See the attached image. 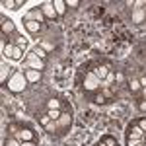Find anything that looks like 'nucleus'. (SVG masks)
Here are the masks:
<instances>
[{"label":"nucleus","instance_id":"f257e3e1","mask_svg":"<svg viewBox=\"0 0 146 146\" xmlns=\"http://www.w3.org/2000/svg\"><path fill=\"white\" fill-rule=\"evenodd\" d=\"M8 135L10 136H16L20 142H27V140H37L35 136V131L29 127V125H23V123H10L6 127Z\"/></svg>","mask_w":146,"mask_h":146},{"label":"nucleus","instance_id":"f03ea898","mask_svg":"<svg viewBox=\"0 0 146 146\" xmlns=\"http://www.w3.org/2000/svg\"><path fill=\"white\" fill-rule=\"evenodd\" d=\"M27 86H29V82L25 78L23 70H14L12 76L6 80V88H8L12 94H22V92H25Z\"/></svg>","mask_w":146,"mask_h":146},{"label":"nucleus","instance_id":"7ed1b4c3","mask_svg":"<svg viewBox=\"0 0 146 146\" xmlns=\"http://www.w3.org/2000/svg\"><path fill=\"white\" fill-rule=\"evenodd\" d=\"M86 66H88V70H92V72H94L101 82L107 78L111 72H115L113 64H111V62H107V60H94V62H88Z\"/></svg>","mask_w":146,"mask_h":146},{"label":"nucleus","instance_id":"20e7f679","mask_svg":"<svg viewBox=\"0 0 146 146\" xmlns=\"http://www.w3.org/2000/svg\"><path fill=\"white\" fill-rule=\"evenodd\" d=\"M88 98H90V101L98 103V105H105V103H111V101L117 100V92L113 90V88H101L100 92L92 94Z\"/></svg>","mask_w":146,"mask_h":146},{"label":"nucleus","instance_id":"39448f33","mask_svg":"<svg viewBox=\"0 0 146 146\" xmlns=\"http://www.w3.org/2000/svg\"><path fill=\"white\" fill-rule=\"evenodd\" d=\"M55 136H64L70 131V127H72V113H62L58 119L55 121Z\"/></svg>","mask_w":146,"mask_h":146},{"label":"nucleus","instance_id":"423d86ee","mask_svg":"<svg viewBox=\"0 0 146 146\" xmlns=\"http://www.w3.org/2000/svg\"><path fill=\"white\" fill-rule=\"evenodd\" d=\"M2 53H4L6 58H12V60H22L23 49H22V47H18L16 43H12V41H4V45H2Z\"/></svg>","mask_w":146,"mask_h":146},{"label":"nucleus","instance_id":"0eeeda50","mask_svg":"<svg viewBox=\"0 0 146 146\" xmlns=\"http://www.w3.org/2000/svg\"><path fill=\"white\" fill-rule=\"evenodd\" d=\"M25 68H33V70L43 72V70H45V60H43V58H39V56L31 51V53L27 55V60H25Z\"/></svg>","mask_w":146,"mask_h":146},{"label":"nucleus","instance_id":"6e6552de","mask_svg":"<svg viewBox=\"0 0 146 146\" xmlns=\"http://www.w3.org/2000/svg\"><path fill=\"white\" fill-rule=\"evenodd\" d=\"M125 138L129 140V138H144V133H142V129L138 127V123L135 121H131V123L127 125V131H125Z\"/></svg>","mask_w":146,"mask_h":146},{"label":"nucleus","instance_id":"1a4fd4ad","mask_svg":"<svg viewBox=\"0 0 146 146\" xmlns=\"http://www.w3.org/2000/svg\"><path fill=\"white\" fill-rule=\"evenodd\" d=\"M43 23L45 22H37V20H27V18H23V25H25V29L31 35L41 33V31H43Z\"/></svg>","mask_w":146,"mask_h":146},{"label":"nucleus","instance_id":"9d476101","mask_svg":"<svg viewBox=\"0 0 146 146\" xmlns=\"http://www.w3.org/2000/svg\"><path fill=\"white\" fill-rule=\"evenodd\" d=\"M8 35H14L16 37V25H14V22H12L10 18L2 16V37L6 39Z\"/></svg>","mask_w":146,"mask_h":146},{"label":"nucleus","instance_id":"9b49d317","mask_svg":"<svg viewBox=\"0 0 146 146\" xmlns=\"http://www.w3.org/2000/svg\"><path fill=\"white\" fill-rule=\"evenodd\" d=\"M41 10H43V16H45V20H56V10H55V4L53 2H45V4H41L39 6Z\"/></svg>","mask_w":146,"mask_h":146},{"label":"nucleus","instance_id":"f8f14e48","mask_svg":"<svg viewBox=\"0 0 146 146\" xmlns=\"http://www.w3.org/2000/svg\"><path fill=\"white\" fill-rule=\"evenodd\" d=\"M23 74H25V78H27L29 84H37V82H41V76H43V72L33 70V68H25V70H23Z\"/></svg>","mask_w":146,"mask_h":146},{"label":"nucleus","instance_id":"ddd939ff","mask_svg":"<svg viewBox=\"0 0 146 146\" xmlns=\"http://www.w3.org/2000/svg\"><path fill=\"white\" fill-rule=\"evenodd\" d=\"M127 90H129V94H131V96H136L138 92L142 90L140 80H138V78H129V80H127Z\"/></svg>","mask_w":146,"mask_h":146},{"label":"nucleus","instance_id":"4468645a","mask_svg":"<svg viewBox=\"0 0 146 146\" xmlns=\"http://www.w3.org/2000/svg\"><path fill=\"white\" fill-rule=\"evenodd\" d=\"M23 18H27V20H37V22H45V16H43V10H41V8H31Z\"/></svg>","mask_w":146,"mask_h":146},{"label":"nucleus","instance_id":"2eb2a0df","mask_svg":"<svg viewBox=\"0 0 146 146\" xmlns=\"http://www.w3.org/2000/svg\"><path fill=\"white\" fill-rule=\"evenodd\" d=\"M135 100H136V107H138L140 111H146V88H142V90L136 94Z\"/></svg>","mask_w":146,"mask_h":146},{"label":"nucleus","instance_id":"dca6fc26","mask_svg":"<svg viewBox=\"0 0 146 146\" xmlns=\"http://www.w3.org/2000/svg\"><path fill=\"white\" fill-rule=\"evenodd\" d=\"M94 146H117V140H115L111 135H105V136H101Z\"/></svg>","mask_w":146,"mask_h":146},{"label":"nucleus","instance_id":"f3484780","mask_svg":"<svg viewBox=\"0 0 146 146\" xmlns=\"http://www.w3.org/2000/svg\"><path fill=\"white\" fill-rule=\"evenodd\" d=\"M53 4H55V10H56L58 16H64L66 14V2L64 0H55Z\"/></svg>","mask_w":146,"mask_h":146},{"label":"nucleus","instance_id":"a211bd4d","mask_svg":"<svg viewBox=\"0 0 146 146\" xmlns=\"http://www.w3.org/2000/svg\"><path fill=\"white\" fill-rule=\"evenodd\" d=\"M4 146H22V142L16 138V136H10V135H6L4 136V142H2Z\"/></svg>","mask_w":146,"mask_h":146},{"label":"nucleus","instance_id":"6ab92c4d","mask_svg":"<svg viewBox=\"0 0 146 146\" xmlns=\"http://www.w3.org/2000/svg\"><path fill=\"white\" fill-rule=\"evenodd\" d=\"M33 53H35L37 56H39V58H43V60L47 62V53H45V49H43V47H35V49H33Z\"/></svg>","mask_w":146,"mask_h":146},{"label":"nucleus","instance_id":"aec40b11","mask_svg":"<svg viewBox=\"0 0 146 146\" xmlns=\"http://www.w3.org/2000/svg\"><path fill=\"white\" fill-rule=\"evenodd\" d=\"M136 123H138V127L142 129V133L146 135V117H138V119H136Z\"/></svg>","mask_w":146,"mask_h":146},{"label":"nucleus","instance_id":"412c9836","mask_svg":"<svg viewBox=\"0 0 146 146\" xmlns=\"http://www.w3.org/2000/svg\"><path fill=\"white\" fill-rule=\"evenodd\" d=\"M16 45L22 47V49H25V47H27V41H25V39H22V37H16Z\"/></svg>","mask_w":146,"mask_h":146},{"label":"nucleus","instance_id":"4be33fe9","mask_svg":"<svg viewBox=\"0 0 146 146\" xmlns=\"http://www.w3.org/2000/svg\"><path fill=\"white\" fill-rule=\"evenodd\" d=\"M2 6H6V8H18L14 0H4V2H2Z\"/></svg>","mask_w":146,"mask_h":146},{"label":"nucleus","instance_id":"5701e85b","mask_svg":"<svg viewBox=\"0 0 146 146\" xmlns=\"http://www.w3.org/2000/svg\"><path fill=\"white\" fill-rule=\"evenodd\" d=\"M66 6H70V8H76V6H80L78 0H70V2H66Z\"/></svg>","mask_w":146,"mask_h":146},{"label":"nucleus","instance_id":"b1692460","mask_svg":"<svg viewBox=\"0 0 146 146\" xmlns=\"http://www.w3.org/2000/svg\"><path fill=\"white\" fill-rule=\"evenodd\" d=\"M22 146H37V140H27V142H22Z\"/></svg>","mask_w":146,"mask_h":146},{"label":"nucleus","instance_id":"393cba45","mask_svg":"<svg viewBox=\"0 0 146 146\" xmlns=\"http://www.w3.org/2000/svg\"><path fill=\"white\" fill-rule=\"evenodd\" d=\"M144 144H146V135H144Z\"/></svg>","mask_w":146,"mask_h":146}]
</instances>
